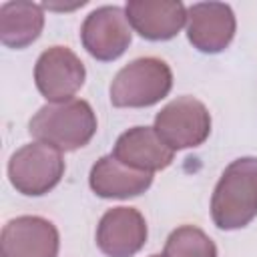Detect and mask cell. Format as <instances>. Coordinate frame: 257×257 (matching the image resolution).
I'll use <instances>...</instances> for the list:
<instances>
[{"instance_id":"cell-1","label":"cell","mask_w":257,"mask_h":257,"mask_svg":"<svg viewBox=\"0 0 257 257\" xmlns=\"http://www.w3.org/2000/svg\"><path fill=\"white\" fill-rule=\"evenodd\" d=\"M96 124L92 106L82 98H70L40 106L28 122V133L36 143L48 145L60 153H70L90 143Z\"/></svg>"},{"instance_id":"cell-2","label":"cell","mask_w":257,"mask_h":257,"mask_svg":"<svg viewBox=\"0 0 257 257\" xmlns=\"http://www.w3.org/2000/svg\"><path fill=\"white\" fill-rule=\"evenodd\" d=\"M257 217V157L235 159L211 197V219L223 231L247 227Z\"/></svg>"},{"instance_id":"cell-3","label":"cell","mask_w":257,"mask_h":257,"mask_svg":"<svg viewBox=\"0 0 257 257\" xmlns=\"http://www.w3.org/2000/svg\"><path fill=\"white\" fill-rule=\"evenodd\" d=\"M173 88L171 66L157 56H143L122 66L110 82V102L118 108H145L161 102Z\"/></svg>"},{"instance_id":"cell-4","label":"cell","mask_w":257,"mask_h":257,"mask_svg":"<svg viewBox=\"0 0 257 257\" xmlns=\"http://www.w3.org/2000/svg\"><path fill=\"white\" fill-rule=\"evenodd\" d=\"M64 169L66 165L60 151L42 143H30L10 157L8 179L18 193L26 197H40L60 183Z\"/></svg>"},{"instance_id":"cell-5","label":"cell","mask_w":257,"mask_h":257,"mask_svg":"<svg viewBox=\"0 0 257 257\" xmlns=\"http://www.w3.org/2000/svg\"><path fill=\"white\" fill-rule=\"evenodd\" d=\"M153 128L173 151L193 149L209 139L211 114L195 96H179L157 112Z\"/></svg>"},{"instance_id":"cell-6","label":"cell","mask_w":257,"mask_h":257,"mask_svg":"<svg viewBox=\"0 0 257 257\" xmlns=\"http://www.w3.org/2000/svg\"><path fill=\"white\" fill-rule=\"evenodd\" d=\"M86 70L82 60L66 46L46 48L34 66V82L48 102L70 100L84 84Z\"/></svg>"},{"instance_id":"cell-7","label":"cell","mask_w":257,"mask_h":257,"mask_svg":"<svg viewBox=\"0 0 257 257\" xmlns=\"http://www.w3.org/2000/svg\"><path fill=\"white\" fill-rule=\"evenodd\" d=\"M80 40L84 50L100 62H110L122 56L133 40L124 8L100 6L92 10L80 26Z\"/></svg>"},{"instance_id":"cell-8","label":"cell","mask_w":257,"mask_h":257,"mask_svg":"<svg viewBox=\"0 0 257 257\" xmlns=\"http://www.w3.org/2000/svg\"><path fill=\"white\" fill-rule=\"evenodd\" d=\"M58 247V229L38 215L10 219L0 233V257H56Z\"/></svg>"},{"instance_id":"cell-9","label":"cell","mask_w":257,"mask_h":257,"mask_svg":"<svg viewBox=\"0 0 257 257\" xmlns=\"http://www.w3.org/2000/svg\"><path fill=\"white\" fill-rule=\"evenodd\" d=\"M237 20L225 2H197L187 8V38L199 52H223L235 36Z\"/></svg>"},{"instance_id":"cell-10","label":"cell","mask_w":257,"mask_h":257,"mask_svg":"<svg viewBox=\"0 0 257 257\" xmlns=\"http://www.w3.org/2000/svg\"><path fill=\"white\" fill-rule=\"evenodd\" d=\"M147 221L135 207H112L96 225V245L106 257H133L147 243Z\"/></svg>"},{"instance_id":"cell-11","label":"cell","mask_w":257,"mask_h":257,"mask_svg":"<svg viewBox=\"0 0 257 257\" xmlns=\"http://www.w3.org/2000/svg\"><path fill=\"white\" fill-rule=\"evenodd\" d=\"M124 14L131 28L153 42L175 38L187 24V6L179 0H131Z\"/></svg>"},{"instance_id":"cell-12","label":"cell","mask_w":257,"mask_h":257,"mask_svg":"<svg viewBox=\"0 0 257 257\" xmlns=\"http://www.w3.org/2000/svg\"><path fill=\"white\" fill-rule=\"evenodd\" d=\"M110 155L122 165L145 173L163 171L175 159V151L157 135L153 126H133L124 131L116 139Z\"/></svg>"},{"instance_id":"cell-13","label":"cell","mask_w":257,"mask_h":257,"mask_svg":"<svg viewBox=\"0 0 257 257\" xmlns=\"http://www.w3.org/2000/svg\"><path fill=\"white\" fill-rule=\"evenodd\" d=\"M88 185L96 197L131 199L143 195L153 185V173L131 169L112 155H104L92 165Z\"/></svg>"},{"instance_id":"cell-14","label":"cell","mask_w":257,"mask_h":257,"mask_svg":"<svg viewBox=\"0 0 257 257\" xmlns=\"http://www.w3.org/2000/svg\"><path fill=\"white\" fill-rule=\"evenodd\" d=\"M44 28V12L34 2H4L0 6V40L8 48H26L38 40Z\"/></svg>"},{"instance_id":"cell-15","label":"cell","mask_w":257,"mask_h":257,"mask_svg":"<svg viewBox=\"0 0 257 257\" xmlns=\"http://www.w3.org/2000/svg\"><path fill=\"white\" fill-rule=\"evenodd\" d=\"M163 255L165 257H217V247L203 229L193 225H181L167 237Z\"/></svg>"},{"instance_id":"cell-16","label":"cell","mask_w":257,"mask_h":257,"mask_svg":"<svg viewBox=\"0 0 257 257\" xmlns=\"http://www.w3.org/2000/svg\"><path fill=\"white\" fill-rule=\"evenodd\" d=\"M151 257H165V255H151Z\"/></svg>"}]
</instances>
